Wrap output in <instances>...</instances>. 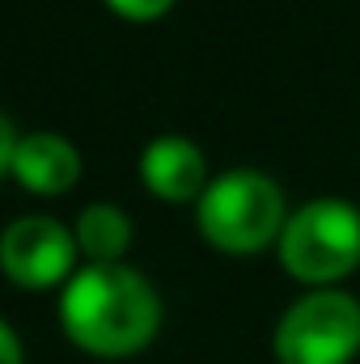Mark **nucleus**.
I'll list each match as a JSON object with an SVG mask.
<instances>
[{
  "mask_svg": "<svg viewBox=\"0 0 360 364\" xmlns=\"http://www.w3.org/2000/svg\"><path fill=\"white\" fill-rule=\"evenodd\" d=\"M17 127H13V119L0 110V178L4 174H13V153H17Z\"/></svg>",
  "mask_w": 360,
  "mask_h": 364,
  "instance_id": "obj_10",
  "label": "nucleus"
},
{
  "mask_svg": "<svg viewBox=\"0 0 360 364\" xmlns=\"http://www.w3.org/2000/svg\"><path fill=\"white\" fill-rule=\"evenodd\" d=\"M106 4H110V13H119L127 21H157L162 13H170L174 0H106Z\"/></svg>",
  "mask_w": 360,
  "mask_h": 364,
  "instance_id": "obj_9",
  "label": "nucleus"
},
{
  "mask_svg": "<svg viewBox=\"0 0 360 364\" xmlns=\"http://www.w3.org/2000/svg\"><path fill=\"white\" fill-rule=\"evenodd\" d=\"M0 364H26V352H21V335L0 318Z\"/></svg>",
  "mask_w": 360,
  "mask_h": 364,
  "instance_id": "obj_11",
  "label": "nucleus"
},
{
  "mask_svg": "<svg viewBox=\"0 0 360 364\" xmlns=\"http://www.w3.org/2000/svg\"><path fill=\"white\" fill-rule=\"evenodd\" d=\"M280 267L314 288H327L360 267V208L322 195L288 212L284 233L275 242Z\"/></svg>",
  "mask_w": 360,
  "mask_h": 364,
  "instance_id": "obj_3",
  "label": "nucleus"
},
{
  "mask_svg": "<svg viewBox=\"0 0 360 364\" xmlns=\"http://www.w3.org/2000/svg\"><path fill=\"white\" fill-rule=\"evenodd\" d=\"M140 182L149 186V195L166 199V203H186L199 199L208 186V157L195 140L186 136H153L140 153Z\"/></svg>",
  "mask_w": 360,
  "mask_h": 364,
  "instance_id": "obj_6",
  "label": "nucleus"
},
{
  "mask_svg": "<svg viewBox=\"0 0 360 364\" xmlns=\"http://www.w3.org/2000/svg\"><path fill=\"white\" fill-rule=\"evenodd\" d=\"M280 364H352L360 352V301L344 288H309L271 335Z\"/></svg>",
  "mask_w": 360,
  "mask_h": 364,
  "instance_id": "obj_4",
  "label": "nucleus"
},
{
  "mask_svg": "<svg viewBox=\"0 0 360 364\" xmlns=\"http://www.w3.org/2000/svg\"><path fill=\"white\" fill-rule=\"evenodd\" d=\"M73 237L85 263H123L132 246V216L119 203H85L77 212Z\"/></svg>",
  "mask_w": 360,
  "mask_h": 364,
  "instance_id": "obj_8",
  "label": "nucleus"
},
{
  "mask_svg": "<svg viewBox=\"0 0 360 364\" xmlns=\"http://www.w3.org/2000/svg\"><path fill=\"white\" fill-rule=\"evenodd\" d=\"M85 161L77 144L60 132H26L13 153V178L30 195H68L81 178Z\"/></svg>",
  "mask_w": 360,
  "mask_h": 364,
  "instance_id": "obj_7",
  "label": "nucleus"
},
{
  "mask_svg": "<svg viewBox=\"0 0 360 364\" xmlns=\"http://www.w3.org/2000/svg\"><path fill=\"white\" fill-rule=\"evenodd\" d=\"M195 220L212 250L246 259L280 242L288 208H284L280 182L271 174L238 166L203 186V195L195 199Z\"/></svg>",
  "mask_w": 360,
  "mask_h": 364,
  "instance_id": "obj_2",
  "label": "nucleus"
},
{
  "mask_svg": "<svg viewBox=\"0 0 360 364\" xmlns=\"http://www.w3.org/2000/svg\"><path fill=\"white\" fill-rule=\"evenodd\" d=\"M60 322L90 356H136L162 326V296L132 263H85L60 292Z\"/></svg>",
  "mask_w": 360,
  "mask_h": 364,
  "instance_id": "obj_1",
  "label": "nucleus"
},
{
  "mask_svg": "<svg viewBox=\"0 0 360 364\" xmlns=\"http://www.w3.org/2000/svg\"><path fill=\"white\" fill-rule=\"evenodd\" d=\"M77 237L55 216H17L0 233V272L26 292L64 288L77 275Z\"/></svg>",
  "mask_w": 360,
  "mask_h": 364,
  "instance_id": "obj_5",
  "label": "nucleus"
}]
</instances>
